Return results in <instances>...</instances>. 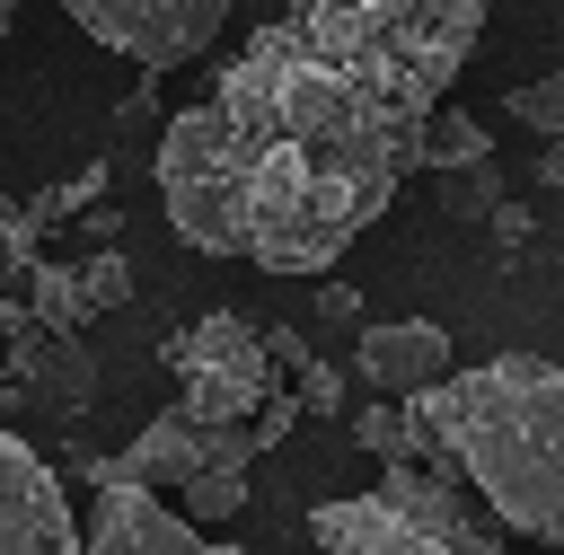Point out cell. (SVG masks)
Instances as JSON below:
<instances>
[{
	"label": "cell",
	"mask_w": 564,
	"mask_h": 555,
	"mask_svg": "<svg viewBox=\"0 0 564 555\" xmlns=\"http://www.w3.org/2000/svg\"><path fill=\"white\" fill-rule=\"evenodd\" d=\"M423 115L326 70L282 18L220 62L212 97L159 132V203L185 247L264 273H326L414 176Z\"/></svg>",
	"instance_id": "1"
},
{
	"label": "cell",
	"mask_w": 564,
	"mask_h": 555,
	"mask_svg": "<svg viewBox=\"0 0 564 555\" xmlns=\"http://www.w3.org/2000/svg\"><path fill=\"white\" fill-rule=\"evenodd\" d=\"M405 405L432 458L467 476L494 529H520L538 546L564 537V370L546 352H494L476 370L432 379Z\"/></svg>",
	"instance_id": "2"
},
{
	"label": "cell",
	"mask_w": 564,
	"mask_h": 555,
	"mask_svg": "<svg viewBox=\"0 0 564 555\" xmlns=\"http://www.w3.org/2000/svg\"><path fill=\"white\" fill-rule=\"evenodd\" d=\"M494 0H300L282 26L344 79H361L370 97L432 115L458 79V62L476 53Z\"/></svg>",
	"instance_id": "3"
},
{
	"label": "cell",
	"mask_w": 564,
	"mask_h": 555,
	"mask_svg": "<svg viewBox=\"0 0 564 555\" xmlns=\"http://www.w3.org/2000/svg\"><path fill=\"white\" fill-rule=\"evenodd\" d=\"M308 537L317 555H511L485 502L449 485L441 467H388L379 485L317 502Z\"/></svg>",
	"instance_id": "4"
},
{
	"label": "cell",
	"mask_w": 564,
	"mask_h": 555,
	"mask_svg": "<svg viewBox=\"0 0 564 555\" xmlns=\"http://www.w3.org/2000/svg\"><path fill=\"white\" fill-rule=\"evenodd\" d=\"M167 370H176V414H194V423H247L273 396L264 335L238 308H212V317L176 326L167 335Z\"/></svg>",
	"instance_id": "5"
},
{
	"label": "cell",
	"mask_w": 564,
	"mask_h": 555,
	"mask_svg": "<svg viewBox=\"0 0 564 555\" xmlns=\"http://www.w3.org/2000/svg\"><path fill=\"white\" fill-rule=\"evenodd\" d=\"M79 35H97L106 53L141 62V70H176L203 62L212 35L229 26V0H53Z\"/></svg>",
	"instance_id": "6"
},
{
	"label": "cell",
	"mask_w": 564,
	"mask_h": 555,
	"mask_svg": "<svg viewBox=\"0 0 564 555\" xmlns=\"http://www.w3.org/2000/svg\"><path fill=\"white\" fill-rule=\"evenodd\" d=\"M0 361L18 388V414H79L97 396V361L79 335H53L44 317H26V300H0Z\"/></svg>",
	"instance_id": "7"
},
{
	"label": "cell",
	"mask_w": 564,
	"mask_h": 555,
	"mask_svg": "<svg viewBox=\"0 0 564 555\" xmlns=\"http://www.w3.org/2000/svg\"><path fill=\"white\" fill-rule=\"evenodd\" d=\"M88 476H97V511H88V529H79V555H247V546H220V537H203L194 520H176L159 493L123 485L106 458H97Z\"/></svg>",
	"instance_id": "8"
},
{
	"label": "cell",
	"mask_w": 564,
	"mask_h": 555,
	"mask_svg": "<svg viewBox=\"0 0 564 555\" xmlns=\"http://www.w3.org/2000/svg\"><path fill=\"white\" fill-rule=\"evenodd\" d=\"M256 458V440H247V423H194V414H159L123 458H106L123 485H141V493H159V485H194V476H212V467H247Z\"/></svg>",
	"instance_id": "9"
},
{
	"label": "cell",
	"mask_w": 564,
	"mask_h": 555,
	"mask_svg": "<svg viewBox=\"0 0 564 555\" xmlns=\"http://www.w3.org/2000/svg\"><path fill=\"white\" fill-rule=\"evenodd\" d=\"M0 555H79L70 493L18 432H0Z\"/></svg>",
	"instance_id": "10"
},
{
	"label": "cell",
	"mask_w": 564,
	"mask_h": 555,
	"mask_svg": "<svg viewBox=\"0 0 564 555\" xmlns=\"http://www.w3.org/2000/svg\"><path fill=\"white\" fill-rule=\"evenodd\" d=\"M132 300V264L123 255H79V264H26V317H44L53 335H79L88 317Z\"/></svg>",
	"instance_id": "11"
},
{
	"label": "cell",
	"mask_w": 564,
	"mask_h": 555,
	"mask_svg": "<svg viewBox=\"0 0 564 555\" xmlns=\"http://www.w3.org/2000/svg\"><path fill=\"white\" fill-rule=\"evenodd\" d=\"M352 361H361V379L379 388V396H423L432 379H449V335L432 326V317H388V326H361V344H352Z\"/></svg>",
	"instance_id": "12"
},
{
	"label": "cell",
	"mask_w": 564,
	"mask_h": 555,
	"mask_svg": "<svg viewBox=\"0 0 564 555\" xmlns=\"http://www.w3.org/2000/svg\"><path fill=\"white\" fill-rule=\"evenodd\" d=\"M352 440H361L379 467H432V440H423L414 405H397V396H379V405H352Z\"/></svg>",
	"instance_id": "13"
},
{
	"label": "cell",
	"mask_w": 564,
	"mask_h": 555,
	"mask_svg": "<svg viewBox=\"0 0 564 555\" xmlns=\"http://www.w3.org/2000/svg\"><path fill=\"white\" fill-rule=\"evenodd\" d=\"M485 159H494V141H485V123H476V115H449V106H432V115H423L414 167H485Z\"/></svg>",
	"instance_id": "14"
},
{
	"label": "cell",
	"mask_w": 564,
	"mask_h": 555,
	"mask_svg": "<svg viewBox=\"0 0 564 555\" xmlns=\"http://www.w3.org/2000/svg\"><path fill=\"white\" fill-rule=\"evenodd\" d=\"M238 511H247V467H212V476L185 485V511L176 520H238Z\"/></svg>",
	"instance_id": "15"
},
{
	"label": "cell",
	"mask_w": 564,
	"mask_h": 555,
	"mask_svg": "<svg viewBox=\"0 0 564 555\" xmlns=\"http://www.w3.org/2000/svg\"><path fill=\"white\" fill-rule=\"evenodd\" d=\"M97 194H106V167H79L70 185H44V194H26V220H35V229H53V220H70V211H88Z\"/></svg>",
	"instance_id": "16"
},
{
	"label": "cell",
	"mask_w": 564,
	"mask_h": 555,
	"mask_svg": "<svg viewBox=\"0 0 564 555\" xmlns=\"http://www.w3.org/2000/svg\"><path fill=\"white\" fill-rule=\"evenodd\" d=\"M511 115H520L529 132H564V70H546V79L511 88Z\"/></svg>",
	"instance_id": "17"
},
{
	"label": "cell",
	"mask_w": 564,
	"mask_h": 555,
	"mask_svg": "<svg viewBox=\"0 0 564 555\" xmlns=\"http://www.w3.org/2000/svg\"><path fill=\"white\" fill-rule=\"evenodd\" d=\"M35 220H26V203H0V273H26L35 264Z\"/></svg>",
	"instance_id": "18"
},
{
	"label": "cell",
	"mask_w": 564,
	"mask_h": 555,
	"mask_svg": "<svg viewBox=\"0 0 564 555\" xmlns=\"http://www.w3.org/2000/svg\"><path fill=\"white\" fill-rule=\"evenodd\" d=\"M291 405H300V414H335V405H344V379H335L326 361H300V396H291Z\"/></svg>",
	"instance_id": "19"
},
{
	"label": "cell",
	"mask_w": 564,
	"mask_h": 555,
	"mask_svg": "<svg viewBox=\"0 0 564 555\" xmlns=\"http://www.w3.org/2000/svg\"><path fill=\"white\" fill-rule=\"evenodd\" d=\"M317 308H326V317H361V291H352V282H326Z\"/></svg>",
	"instance_id": "20"
},
{
	"label": "cell",
	"mask_w": 564,
	"mask_h": 555,
	"mask_svg": "<svg viewBox=\"0 0 564 555\" xmlns=\"http://www.w3.org/2000/svg\"><path fill=\"white\" fill-rule=\"evenodd\" d=\"M0 405H18V388H9V361H0Z\"/></svg>",
	"instance_id": "21"
},
{
	"label": "cell",
	"mask_w": 564,
	"mask_h": 555,
	"mask_svg": "<svg viewBox=\"0 0 564 555\" xmlns=\"http://www.w3.org/2000/svg\"><path fill=\"white\" fill-rule=\"evenodd\" d=\"M9 18H18V0H0V35H9Z\"/></svg>",
	"instance_id": "22"
}]
</instances>
